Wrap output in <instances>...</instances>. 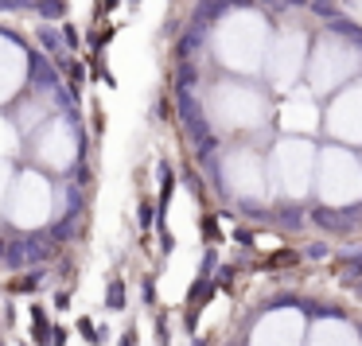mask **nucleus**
Masks as SVG:
<instances>
[{
	"instance_id": "obj_1",
	"label": "nucleus",
	"mask_w": 362,
	"mask_h": 346,
	"mask_svg": "<svg viewBox=\"0 0 362 346\" xmlns=\"http://www.w3.org/2000/svg\"><path fill=\"white\" fill-rule=\"evenodd\" d=\"M276 24L253 4H234L226 8L218 20L211 24V59L222 66L226 74H242V78H253V74H265V59L269 47H273Z\"/></svg>"
},
{
	"instance_id": "obj_2",
	"label": "nucleus",
	"mask_w": 362,
	"mask_h": 346,
	"mask_svg": "<svg viewBox=\"0 0 362 346\" xmlns=\"http://www.w3.org/2000/svg\"><path fill=\"white\" fill-rule=\"evenodd\" d=\"M206 113L226 133H253L273 117V102H269V90H261L257 82L226 74L206 86Z\"/></svg>"
},
{
	"instance_id": "obj_3",
	"label": "nucleus",
	"mask_w": 362,
	"mask_h": 346,
	"mask_svg": "<svg viewBox=\"0 0 362 346\" xmlns=\"http://www.w3.org/2000/svg\"><path fill=\"white\" fill-rule=\"evenodd\" d=\"M304 78L315 94H339L346 82L362 78V47L343 32H320L312 40Z\"/></svg>"
},
{
	"instance_id": "obj_4",
	"label": "nucleus",
	"mask_w": 362,
	"mask_h": 346,
	"mask_svg": "<svg viewBox=\"0 0 362 346\" xmlns=\"http://www.w3.org/2000/svg\"><path fill=\"white\" fill-rule=\"evenodd\" d=\"M308 55H312V35L300 24H284L276 28L273 47L265 59V86L276 94H288L300 86V78L308 74Z\"/></svg>"
},
{
	"instance_id": "obj_5",
	"label": "nucleus",
	"mask_w": 362,
	"mask_h": 346,
	"mask_svg": "<svg viewBox=\"0 0 362 346\" xmlns=\"http://www.w3.org/2000/svg\"><path fill=\"white\" fill-rule=\"evenodd\" d=\"M315 167H320V152L315 144H308L304 136L284 133V141L273 148V164H269V175H273L276 191L284 198H304L315 183Z\"/></svg>"
},
{
	"instance_id": "obj_6",
	"label": "nucleus",
	"mask_w": 362,
	"mask_h": 346,
	"mask_svg": "<svg viewBox=\"0 0 362 346\" xmlns=\"http://www.w3.org/2000/svg\"><path fill=\"white\" fill-rule=\"evenodd\" d=\"M315 191L327 206L362 203V160L346 148H323L315 167Z\"/></svg>"
},
{
	"instance_id": "obj_7",
	"label": "nucleus",
	"mask_w": 362,
	"mask_h": 346,
	"mask_svg": "<svg viewBox=\"0 0 362 346\" xmlns=\"http://www.w3.org/2000/svg\"><path fill=\"white\" fill-rule=\"evenodd\" d=\"M51 203H55V195H51V183L43 179V172H24L16 175V187L8 195V210L4 214L20 229H40L51 218Z\"/></svg>"
},
{
	"instance_id": "obj_8",
	"label": "nucleus",
	"mask_w": 362,
	"mask_h": 346,
	"mask_svg": "<svg viewBox=\"0 0 362 346\" xmlns=\"http://www.w3.org/2000/svg\"><path fill=\"white\" fill-rule=\"evenodd\" d=\"M32 152H35V160H40L43 167H51V172L71 167L74 156H78V136H74L71 121L66 117H47V125L35 129Z\"/></svg>"
},
{
	"instance_id": "obj_9",
	"label": "nucleus",
	"mask_w": 362,
	"mask_h": 346,
	"mask_svg": "<svg viewBox=\"0 0 362 346\" xmlns=\"http://www.w3.org/2000/svg\"><path fill=\"white\" fill-rule=\"evenodd\" d=\"M327 133L343 144H362V78L346 82L327 105Z\"/></svg>"
},
{
	"instance_id": "obj_10",
	"label": "nucleus",
	"mask_w": 362,
	"mask_h": 346,
	"mask_svg": "<svg viewBox=\"0 0 362 346\" xmlns=\"http://www.w3.org/2000/svg\"><path fill=\"white\" fill-rule=\"evenodd\" d=\"M222 175H226V187L238 198H261L269 187V172L261 164V156L253 148H234L222 160Z\"/></svg>"
},
{
	"instance_id": "obj_11",
	"label": "nucleus",
	"mask_w": 362,
	"mask_h": 346,
	"mask_svg": "<svg viewBox=\"0 0 362 346\" xmlns=\"http://www.w3.org/2000/svg\"><path fill=\"white\" fill-rule=\"evenodd\" d=\"M28 78H32V55L16 35L0 32V105H8L12 97L24 94Z\"/></svg>"
},
{
	"instance_id": "obj_12",
	"label": "nucleus",
	"mask_w": 362,
	"mask_h": 346,
	"mask_svg": "<svg viewBox=\"0 0 362 346\" xmlns=\"http://www.w3.org/2000/svg\"><path fill=\"white\" fill-rule=\"evenodd\" d=\"M323 117H327V113L320 109L312 86H308V90H300V86L288 90V94H284V102H281V109H276V125H281L284 133H292V136L315 133Z\"/></svg>"
},
{
	"instance_id": "obj_13",
	"label": "nucleus",
	"mask_w": 362,
	"mask_h": 346,
	"mask_svg": "<svg viewBox=\"0 0 362 346\" xmlns=\"http://www.w3.org/2000/svg\"><path fill=\"white\" fill-rule=\"evenodd\" d=\"M304 338H308L304 315L292 311V307H276L253 327L250 346H304Z\"/></svg>"
},
{
	"instance_id": "obj_14",
	"label": "nucleus",
	"mask_w": 362,
	"mask_h": 346,
	"mask_svg": "<svg viewBox=\"0 0 362 346\" xmlns=\"http://www.w3.org/2000/svg\"><path fill=\"white\" fill-rule=\"evenodd\" d=\"M308 346H362L358 335H354L346 323L339 319H323L312 327V335H308Z\"/></svg>"
},
{
	"instance_id": "obj_15",
	"label": "nucleus",
	"mask_w": 362,
	"mask_h": 346,
	"mask_svg": "<svg viewBox=\"0 0 362 346\" xmlns=\"http://www.w3.org/2000/svg\"><path fill=\"white\" fill-rule=\"evenodd\" d=\"M16 144H20V129L8 117H0V160H8L16 152Z\"/></svg>"
},
{
	"instance_id": "obj_16",
	"label": "nucleus",
	"mask_w": 362,
	"mask_h": 346,
	"mask_svg": "<svg viewBox=\"0 0 362 346\" xmlns=\"http://www.w3.org/2000/svg\"><path fill=\"white\" fill-rule=\"evenodd\" d=\"M12 187H16V172H12L8 160H0V214L8 210V195H12Z\"/></svg>"
}]
</instances>
